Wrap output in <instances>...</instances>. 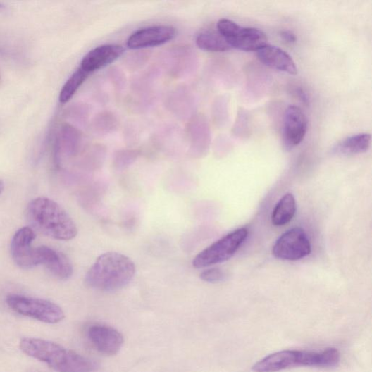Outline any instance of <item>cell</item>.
Listing matches in <instances>:
<instances>
[{
    "label": "cell",
    "instance_id": "4316f807",
    "mask_svg": "<svg viewBox=\"0 0 372 372\" xmlns=\"http://www.w3.org/2000/svg\"><path fill=\"white\" fill-rule=\"evenodd\" d=\"M3 6L0 4V9H2Z\"/></svg>",
    "mask_w": 372,
    "mask_h": 372
},
{
    "label": "cell",
    "instance_id": "8992f818",
    "mask_svg": "<svg viewBox=\"0 0 372 372\" xmlns=\"http://www.w3.org/2000/svg\"><path fill=\"white\" fill-rule=\"evenodd\" d=\"M8 306L17 314L46 323H57L65 317L63 310L49 300L18 294H11L6 299Z\"/></svg>",
    "mask_w": 372,
    "mask_h": 372
},
{
    "label": "cell",
    "instance_id": "d6986e66",
    "mask_svg": "<svg viewBox=\"0 0 372 372\" xmlns=\"http://www.w3.org/2000/svg\"><path fill=\"white\" fill-rule=\"evenodd\" d=\"M296 201L292 194H285L275 205L271 221L275 226H283L290 223L296 213Z\"/></svg>",
    "mask_w": 372,
    "mask_h": 372
},
{
    "label": "cell",
    "instance_id": "44dd1931",
    "mask_svg": "<svg viewBox=\"0 0 372 372\" xmlns=\"http://www.w3.org/2000/svg\"><path fill=\"white\" fill-rule=\"evenodd\" d=\"M89 75L82 68H78L63 86L59 95L60 103L66 104L71 100Z\"/></svg>",
    "mask_w": 372,
    "mask_h": 372
},
{
    "label": "cell",
    "instance_id": "4fadbf2b",
    "mask_svg": "<svg viewBox=\"0 0 372 372\" xmlns=\"http://www.w3.org/2000/svg\"><path fill=\"white\" fill-rule=\"evenodd\" d=\"M88 337L99 352L107 356L118 354L124 344V337L120 332L103 325L90 328Z\"/></svg>",
    "mask_w": 372,
    "mask_h": 372
},
{
    "label": "cell",
    "instance_id": "cb8c5ba5",
    "mask_svg": "<svg viewBox=\"0 0 372 372\" xmlns=\"http://www.w3.org/2000/svg\"><path fill=\"white\" fill-rule=\"evenodd\" d=\"M137 156L135 151H121L116 154L115 161L119 168H124L131 164Z\"/></svg>",
    "mask_w": 372,
    "mask_h": 372
},
{
    "label": "cell",
    "instance_id": "52a82bcc",
    "mask_svg": "<svg viewBox=\"0 0 372 372\" xmlns=\"http://www.w3.org/2000/svg\"><path fill=\"white\" fill-rule=\"evenodd\" d=\"M217 29L231 49L247 52L259 51L268 44V38L263 31L242 27L229 19H221L218 22Z\"/></svg>",
    "mask_w": 372,
    "mask_h": 372
},
{
    "label": "cell",
    "instance_id": "3957f363",
    "mask_svg": "<svg viewBox=\"0 0 372 372\" xmlns=\"http://www.w3.org/2000/svg\"><path fill=\"white\" fill-rule=\"evenodd\" d=\"M20 348L23 353L58 372H93L98 368L96 362L50 341L25 338L20 341Z\"/></svg>",
    "mask_w": 372,
    "mask_h": 372
},
{
    "label": "cell",
    "instance_id": "ac0fdd59",
    "mask_svg": "<svg viewBox=\"0 0 372 372\" xmlns=\"http://www.w3.org/2000/svg\"><path fill=\"white\" fill-rule=\"evenodd\" d=\"M196 44L199 49L207 52L221 53L232 49L226 39L218 30H206L200 32L196 37Z\"/></svg>",
    "mask_w": 372,
    "mask_h": 372
},
{
    "label": "cell",
    "instance_id": "5bb4252c",
    "mask_svg": "<svg viewBox=\"0 0 372 372\" xmlns=\"http://www.w3.org/2000/svg\"><path fill=\"white\" fill-rule=\"evenodd\" d=\"M125 51L124 46L118 44L99 46L84 56L80 68L89 74L98 71L122 57Z\"/></svg>",
    "mask_w": 372,
    "mask_h": 372
},
{
    "label": "cell",
    "instance_id": "603a6c76",
    "mask_svg": "<svg viewBox=\"0 0 372 372\" xmlns=\"http://www.w3.org/2000/svg\"><path fill=\"white\" fill-rule=\"evenodd\" d=\"M224 272L218 268H209L202 271L200 278L208 283H218L224 280Z\"/></svg>",
    "mask_w": 372,
    "mask_h": 372
},
{
    "label": "cell",
    "instance_id": "e0dca14e",
    "mask_svg": "<svg viewBox=\"0 0 372 372\" xmlns=\"http://www.w3.org/2000/svg\"><path fill=\"white\" fill-rule=\"evenodd\" d=\"M170 72L176 77H182L192 68V51L185 46H178L170 52Z\"/></svg>",
    "mask_w": 372,
    "mask_h": 372
},
{
    "label": "cell",
    "instance_id": "8fae6325",
    "mask_svg": "<svg viewBox=\"0 0 372 372\" xmlns=\"http://www.w3.org/2000/svg\"><path fill=\"white\" fill-rule=\"evenodd\" d=\"M308 120L304 111L297 106H290L285 113L283 127V142L287 149L298 146L306 135Z\"/></svg>",
    "mask_w": 372,
    "mask_h": 372
},
{
    "label": "cell",
    "instance_id": "2e32d148",
    "mask_svg": "<svg viewBox=\"0 0 372 372\" xmlns=\"http://www.w3.org/2000/svg\"><path fill=\"white\" fill-rule=\"evenodd\" d=\"M257 52L259 60L264 65L289 75L297 74V68L294 61L281 49L267 44Z\"/></svg>",
    "mask_w": 372,
    "mask_h": 372
},
{
    "label": "cell",
    "instance_id": "5b68a950",
    "mask_svg": "<svg viewBox=\"0 0 372 372\" xmlns=\"http://www.w3.org/2000/svg\"><path fill=\"white\" fill-rule=\"evenodd\" d=\"M247 237L248 230L244 228L230 232L199 252L193 261L194 268L202 269L228 261L235 254Z\"/></svg>",
    "mask_w": 372,
    "mask_h": 372
},
{
    "label": "cell",
    "instance_id": "277c9868",
    "mask_svg": "<svg viewBox=\"0 0 372 372\" xmlns=\"http://www.w3.org/2000/svg\"><path fill=\"white\" fill-rule=\"evenodd\" d=\"M340 361V354L336 348H328L322 352L283 351L271 354L255 364L254 372H276L298 367L309 366L333 368Z\"/></svg>",
    "mask_w": 372,
    "mask_h": 372
},
{
    "label": "cell",
    "instance_id": "d4e9b609",
    "mask_svg": "<svg viewBox=\"0 0 372 372\" xmlns=\"http://www.w3.org/2000/svg\"><path fill=\"white\" fill-rule=\"evenodd\" d=\"M280 35L282 39L287 43L292 44L297 41L295 35L290 31H283L281 32Z\"/></svg>",
    "mask_w": 372,
    "mask_h": 372
},
{
    "label": "cell",
    "instance_id": "ba28073f",
    "mask_svg": "<svg viewBox=\"0 0 372 372\" xmlns=\"http://www.w3.org/2000/svg\"><path fill=\"white\" fill-rule=\"evenodd\" d=\"M311 245L305 230L292 228L278 238L273 247L274 257L283 261H295L311 254Z\"/></svg>",
    "mask_w": 372,
    "mask_h": 372
},
{
    "label": "cell",
    "instance_id": "30bf717a",
    "mask_svg": "<svg viewBox=\"0 0 372 372\" xmlns=\"http://www.w3.org/2000/svg\"><path fill=\"white\" fill-rule=\"evenodd\" d=\"M176 29L169 25L144 28L132 34L127 42L128 49L142 50L165 44L176 37Z\"/></svg>",
    "mask_w": 372,
    "mask_h": 372
},
{
    "label": "cell",
    "instance_id": "ffe728a7",
    "mask_svg": "<svg viewBox=\"0 0 372 372\" xmlns=\"http://www.w3.org/2000/svg\"><path fill=\"white\" fill-rule=\"evenodd\" d=\"M370 144L371 135L369 134H357L345 139L335 147V151L343 155L359 154L368 151Z\"/></svg>",
    "mask_w": 372,
    "mask_h": 372
},
{
    "label": "cell",
    "instance_id": "7a4b0ae2",
    "mask_svg": "<svg viewBox=\"0 0 372 372\" xmlns=\"http://www.w3.org/2000/svg\"><path fill=\"white\" fill-rule=\"evenodd\" d=\"M27 217L33 228L52 239L70 241L78 235V226L72 217L49 198L38 197L31 201Z\"/></svg>",
    "mask_w": 372,
    "mask_h": 372
},
{
    "label": "cell",
    "instance_id": "7402d4cb",
    "mask_svg": "<svg viewBox=\"0 0 372 372\" xmlns=\"http://www.w3.org/2000/svg\"><path fill=\"white\" fill-rule=\"evenodd\" d=\"M118 123L113 114L110 112H104L98 115L93 120V129L100 134H106L114 130Z\"/></svg>",
    "mask_w": 372,
    "mask_h": 372
},
{
    "label": "cell",
    "instance_id": "7c38bea8",
    "mask_svg": "<svg viewBox=\"0 0 372 372\" xmlns=\"http://www.w3.org/2000/svg\"><path fill=\"white\" fill-rule=\"evenodd\" d=\"M38 265L44 266L60 280H68L73 274L71 262L63 253L46 246L36 248Z\"/></svg>",
    "mask_w": 372,
    "mask_h": 372
},
{
    "label": "cell",
    "instance_id": "484cf974",
    "mask_svg": "<svg viewBox=\"0 0 372 372\" xmlns=\"http://www.w3.org/2000/svg\"><path fill=\"white\" fill-rule=\"evenodd\" d=\"M5 190V182L3 180H0V196L4 193Z\"/></svg>",
    "mask_w": 372,
    "mask_h": 372
},
{
    "label": "cell",
    "instance_id": "9a60e30c",
    "mask_svg": "<svg viewBox=\"0 0 372 372\" xmlns=\"http://www.w3.org/2000/svg\"><path fill=\"white\" fill-rule=\"evenodd\" d=\"M82 135L74 126L69 124H64L60 129L56 137L54 147V164L59 167L61 156L75 155L81 146Z\"/></svg>",
    "mask_w": 372,
    "mask_h": 372
},
{
    "label": "cell",
    "instance_id": "9c48e42d",
    "mask_svg": "<svg viewBox=\"0 0 372 372\" xmlns=\"http://www.w3.org/2000/svg\"><path fill=\"white\" fill-rule=\"evenodd\" d=\"M35 234L30 227H23L16 232L11 244V252L15 264L23 270H30L38 265L36 248L32 247Z\"/></svg>",
    "mask_w": 372,
    "mask_h": 372
},
{
    "label": "cell",
    "instance_id": "6da1fadb",
    "mask_svg": "<svg viewBox=\"0 0 372 372\" xmlns=\"http://www.w3.org/2000/svg\"><path fill=\"white\" fill-rule=\"evenodd\" d=\"M136 272L134 262L128 256L115 252L102 254L87 271L85 282L91 289L114 292L127 287Z\"/></svg>",
    "mask_w": 372,
    "mask_h": 372
}]
</instances>
